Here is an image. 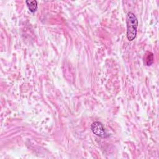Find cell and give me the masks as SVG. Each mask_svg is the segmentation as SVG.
Masks as SVG:
<instances>
[{"instance_id": "obj_1", "label": "cell", "mask_w": 159, "mask_h": 159, "mask_svg": "<svg viewBox=\"0 0 159 159\" xmlns=\"http://www.w3.org/2000/svg\"><path fill=\"white\" fill-rule=\"evenodd\" d=\"M127 38L129 41H132L136 37L138 27V20L132 12H129L126 16Z\"/></svg>"}, {"instance_id": "obj_4", "label": "cell", "mask_w": 159, "mask_h": 159, "mask_svg": "<svg viewBox=\"0 0 159 159\" xmlns=\"http://www.w3.org/2000/svg\"><path fill=\"white\" fill-rule=\"evenodd\" d=\"M145 63L147 65L149 66L150 65H152L153 62V60H154V58H153V54L152 53V52H147L145 54Z\"/></svg>"}, {"instance_id": "obj_2", "label": "cell", "mask_w": 159, "mask_h": 159, "mask_svg": "<svg viewBox=\"0 0 159 159\" xmlns=\"http://www.w3.org/2000/svg\"><path fill=\"white\" fill-rule=\"evenodd\" d=\"M91 130L93 134L98 137L106 138L109 136L103 125L98 121L93 122L91 125Z\"/></svg>"}, {"instance_id": "obj_3", "label": "cell", "mask_w": 159, "mask_h": 159, "mask_svg": "<svg viewBox=\"0 0 159 159\" xmlns=\"http://www.w3.org/2000/svg\"><path fill=\"white\" fill-rule=\"evenodd\" d=\"M27 6L29 9V11L34 13L36 11L37 9V2L35 0L34 1H25Z\"/></svg>"}]
</instances>
